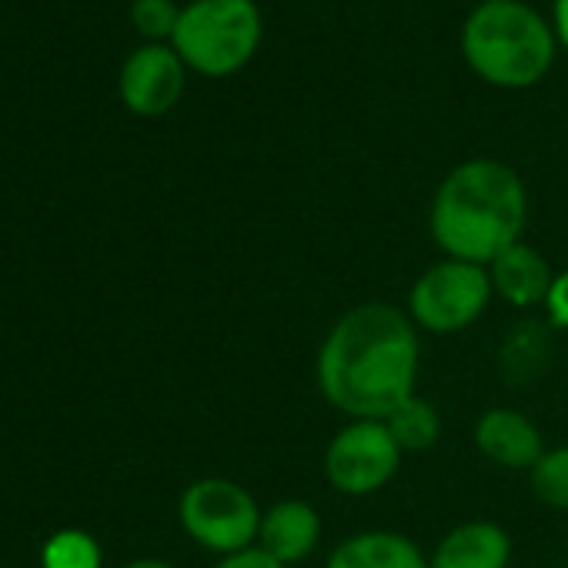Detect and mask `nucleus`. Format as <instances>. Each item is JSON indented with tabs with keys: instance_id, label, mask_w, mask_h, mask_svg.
I'll list each match as a JSON object with an SVG mask.
<instances>
[{
	"instance_id": "nucleus-1",
	"label": "nucleus",
	"mask_w": 568,
	"mask_h": 568,
	"mask_svg": "<svg viewBox=\"0 0 568 568\" xmlns=\"http://www.w3.org/2000/svg\"><path fill=\"white\" fill-rule=\"evenodd\" d=\"M422 345L415 322L385 302L345 312L322 342L315 378L328 405L348 418L385 422L415 395Z\"/></svg>"
},
{
	"instance_id": "nucleus-2",
	"label": "nucleus",
	"mask_w": 568,
	"mask_h": 568,
	"mask_svg": "<svg viewBox=\"0 0 568 568\" xmlns=\"http://www.w3.org/2000/svg\"><path fill=\"white\" fill-rule=\"evenodd\" d=\"M528 214L521 178L491 158H471L445 174L432 201V237L445 257L488 267L518 244Z\"/></svg>"
},
{
	"instance_id": "nucleus-3",
	"label": "nucleus",
	"mask_w": 568,
	"mask_h": 568,
	"mask_svg": "<svg viewBox=\"0 0 568 568\" xmlns=\"http://www.w3.org/2000/svg\"><path fill=\"white\" fill-rule=\"evenodd\" d=\"M555 31L521 0L478 4L462 28L468 68L491 88L521 91L538 84L555 61Z\"/></svg>"
},
{
	"instance_id": "nucleus-4",
	"label": "nucleus",
	"mask_w": 568,
	"mask_h": 568,
	"mask_svg": "<svg viewBox=\"0 0 568 568\" xmlns=\"http://www.w3.org/2000/svg\"><path fill=\"white\" fill-rule=\"evenodd\" d=\"M264 24L254 0H194L171 38L184 68L204 78L237 74L261 44Z\"/></svg>"
},
{
	"instance_id": "nucleus-5",
	"label": "nucleus",
	"mask_w": 568,
	"mask_h": 568,
	"mask_svg": "<svg viewBox=\"0 0 568 568\" xmlns=\"http://www.w3.org/2000/svg\"><path fill=\"white\" fill-rule=\"evenodd\" d=\"M261 508L247 488L231 478H201L184 488L178 501V518L184 531L207 551L237 555L257 545Z\"/></svg>"
},
{
	"instance_id": "nucleus-6",
	"label": "nucleus",
	"mask_w": 568,
	"mask_h": 568,
	"mask_svg": "<svg viewBox=\"0 0 568 568\" xmlns=\"http://www.w3.org/2000/svg\"><path fill=\"white\" fill-rule=\"evenodd\" d=\"M488 267L445 257L418 274L408 295V318L432 335H455L475 325L491 302Z\"/></svg>"
},
{
	"instance_id": "nucleus-7",
	"label": "nucleus",
	"mask_w": 568,
	"mask_h": 568,
	"mask_svg": "<svg viewBox=\"0 0 568 568\" xmlns=\"http://www.w3.org/2000/svg\"><path fill=\"white\" fill-rule=\"evenodd\" d=\"M402 445L378 418H352L325 452V478L335 491L362 498L382 491L402 468Z\"/></svg>"
},
{
	"instance_id": "nucleus-8",
	"label": "nucleus",
	"mask_w": 568,
	"mask_h": 568,
	"mask_svg": "<svg viewBox=\"0 0 568 568\" xmlns=\"http://www.w3.org/2000/svg\"><path fill=\"white\" fill-rule=\"evenodd\" d=\"M121 101L138 118L168 114L184 94V61L174 48L144 44L121 68Z\"/></svg>"
},
{
	"instance_id": "nucleus-9",
	"label": "nucleus",
	"mask_w": 568,
	"mask_h": 568,
	"mask_svg": "<svg viewBox=\"0 0 568 568\" xmlns=\"http://www.w3.org/2000/svg\"><path fill=\"white\" fill-rule=\"evenodd\" d=\"M322 541V515L315 505L302 498H284L261 515L257 548L277 558L281 565H298L308 558Z\"/></svg>"
},
{
	"instance_id": "nucleus-10",
	"label": "nucleus",
	"mask_w": 568,
	"mask_h": 568,
	"mask_svg": "<svg viewBox=\"0 0 568 568\" xmlns=\"http://www.w3.org/2000/svg\"><path fill=\"white\" fill-rule=\"evenodd\" d=\"M475 445L488 462L501 468H518V471L521 468L531 471L538 458L545 455L535 422L511 408H488L475 422Z\"/></svg>"
},
{
	"instance_id": "nucleus-11",
	"label": "nucleus",
	"mask_w": 568,
	"mask_h": 568,
	"mask_svg": "<svg viewBox=\"0 0 568 568\" xmlns=\"http://www.w3.org/2000/svg\"><path fill=\"white\" fill-rule=\"evenodd\" d=\"M488 277H491V292L505 298L511 308H531V305H545L555 274L535 247L518 241L488 264Z\"/></svg>"
},
{
	"instance_id": "nucleus-12",
	"label": "nucleus",
	"mask_w": 568,
	"mask_h": 568,
	"mask_svg": "<svg viewBox=\"0 0 568 568\" xmlns=\"http://www.w3.org/2000/svg\"><path fill=\"white\" fill-rule=\"evenodd\" d=\"M508 558L511 538L501 525L465 521L438 541L428 568H508Z\"/></svg>"
},
{
	"instance_id": "nucleus-13",
	"label": "nucleus",
	"mask_w": 568,
	"mask_h": 568,
	"mask_svg": "<svg viewBox=\"0 0 568 568\" xmlns=\"http://www.w3.org/2000/svg\"><path fill=\"white\" fill-rule=\"evenodd\" d=\"M325 568H428V558L412 538L378 528L345 538Z\"/></svg>"
},
{
	"instance_id": "nucleus-14",
	"label": "nucleus",
	"mask_w": 568,
	"mask_h": 568,
	"mask_svg": "<svg viewBox=\"0 0 568 568\" xmlns=\"http://www.w3.org/2000/svg\"><path fill=\"white\" fill-rule=\"evenodd\" d=\"M388 432L395 435V442L402 445V452H425L438 442L442 435V415L435 412L432 402H425L422 395H412L408 402H402L388 418H385Z\"/></svg>"
},
{
	"instance_id": "nucleus-15",
	"label": "nucleus",
	"mask_w": 568,
	"mask_h": 568,
	"mask_svg": "<svg viewBox=\"0 0 568 568\" xmlns=\"http://www.w3.org/2000/svg\"><path fill=\"white\" fill-rule=\"evenodd\" d=\"M41 565L44 568H101V545L94 541V535L81 528H61L58 535L48 538Z\"/></svg>"
},
{
	"instance_id": "nucleus-16",
	"label": "nucleus",
	"mask_w": 568,
	"mask_h": 568,
	"mask_svg": "<svg viewBox=\"0 0 568 568\" xmlns=\"http://www.w3.org/2000/svg\"><path fill=\"white\" fill-rule=\"evenodd\" d=\"M531 491L545 505L568 511V445L551 448L538 458V465L531 468Z\"/></svg>"
},
{
	"instance_id": "nucleus-17",
	"label": "nucleus",
	"mask_w": 568,
	"mask_h": 568,
	"mask_svg": "<svg viewBox=\"0 0 568 568\" xmlns=\"http://www.w3.org/2000/svg\"><path fill=\"white\" fill-rule=\"evenodd\" d=\"M181 11L174 8V0H134L131 4V21L148 41H164L174 38Z\"/></svg>"
},
{
	"instance_id": "nucleus-18",
	"label": "nucleus",
	"mask_w": 568,
	"mask_h": 568,
	"mask_svg": "<svg viewBox=\"0 0 568 568\" xmlns=\"http://www.w3.org/2000/svg\"><path fill=\"white\" fill-rule=\"evenodd\" d=\"M545 315L555 328H568V271L551 277V288L545 295Z\"/></svg>"
},
{
	"instance_id": "nucleus-19",
	"label": "nucleus",
	"mask_w": 568,
	"mask_h": 568,
	"mask_svg": "<svg viewBox=\"0 0 568 568\" xmlns=\"http://www.w3.org/2000/svg\"><path fill=\"white\" fill-rule=\"evenodd\" d=\"M214 568H288V565H281L277 558H271L267 551H261V548L254 545V548H247V551H237V555L221 558Z\"/></svg>"
},
{
	"instance_id": "nucleus-20",
	"label": "nucleus",
	"mask_w": 568,
	"mask_h": 568,
	"mask_svg": "<svg viewBox=\"0 0 568 568\" xmlns=\"http://www.w3.org/2000/svg\"><path fill=\"white\" fill-rule=\"evenodd\" d=\"M551 18H555V38H558V44H565V51H568V0H555Z\"/></svg>"
},
{
	"instance_id": "nucleus-21",
	"label": "nucleus",
	"mask_w": 568,
	"mask_h": 568,
	"mask_svg": "<svg viewBox=\"0 0 568 568\" xmlns=\"http://www.w3.org/2000/svg\"><path fill=\"white\" fill-rule=\"evenodd\" d=\"M124 568H174V565H168V561H161V558H138V561H131V565H124Z\"/></svg>"
},
{
	"instance_id": "nucleus-22",
	"label": "nucleus",
	"mask_w": 568,
	"mask_h": 568,
	"mask_svg": "<svg viewBox=\"0 0 568 568\" xmlns=\"http://www.w3.org/2000/svg\"><path fill=\"white\" fill-rule=\"evenodd\" d=\"M481 4H501V0H481Z\"/></svg>"
},
{
	"instance_id": "nucleus-23",
	"label": "nucleus",
	"mask_w": 568,
	"mask_h": 568,
	"mask_svg": "<svg viewBox=\"0 0 568 568\" xmlns=\"http://www.w3.org/2000/svg\"><path fill=\"white\" fill-rule=\"evenodd\" d=\"M187 4H194V0H187Z\"/></svg>"
}]
</instances>
